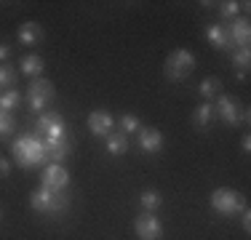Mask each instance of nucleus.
<instances>
[{"label": "nucleus", "mask_w": 251, "mask_h": 240, "mask_svg": "<svg viewBox=\"0 0 251 240\" xmlns=\"http://www.w3.org/2000/svg\"><path fill=\"white\" fill-rule=\"evenodd\" d=\"M136 144H139L142 152L155 155V152L163 149V134H160L158 128H152V125H145V128L136 131Z\"/></svg>", "instance_id": "obj_11"}, {"label": "nucleus", "mask_w": 251, "mask_h": 240, "mask_svg": "<svg viewBox=\"0 0 251 240\" xmlns=\"http://www.w3.org/2000/svg\"><path fill=\"white\" fill-rule=\"evenodd\" d=\"M11 155H14V163L19 168H38L46 163V149H43V139L35 134H27V136H19V139L11 142ZM49 166V163H46Z\"/></svg>", "instance_id": "obj_1"}, {"label": "nucleus", "mask_w": 251, "mask_h": 240, "mask_svg": "<svg viewBox=\"0 0 251 240\" xmlns=\"http://www.w3.org/2000/svg\"><path fill=\"white\" fill-rule=\"evenodd\" d=\"M238 14H241V3L238 0H225V3H219V16L227 22L238 19Z\"/></svg>", "instance_id": "obj_24"}, {"label": "nucleus", "mask_w": 251, "mask_h": 240, "mask_svg": "<svg viewBox=\"0 0 251 240\" xmlns=\"http://www.w3.org/2000/svg\"><path fill=\"white\" fill-rule=\"evenodd\" d=\"M232 67L241 70V72H246L251 67V51L249 48H238V51L232 53Z\"/></svg>", "instance_id": "obj_25"}, {"label": "nucleus", "mask_w": 251, "mask_h": 240, "mask_svg": "<svg viewBox=\"0 0 251 240\" xmlns=\"http://www.w3.org/2000/svg\"><path fill=\"white\" fill-rule=\"evenodd\" d=\"M214 112H217V118L222 120L225 125H241L243 123V107L238 104L235 96H230V94H225V91L217 96Z\"/></svg>", "instance_id": "obj_6"}, {"label": "nucleus", "mask_w": 251, "mask_h": 240, "mask_svg": "<svg viewBox=\"0 0 251 240\" xmlns=\"http://www.w3.org/2000/svg\"><path fill=\"white\" fill-rule=\"evenodd\" d=\"M14 131H16L14 115H8V112H0V139H8Z\"/></svg>", "instance_id": "obj_26"}, {"label": "nucleus", "mask_w": 251, "mask_h": 240, "mask_svg": "<svg viewBox=\"0 0 251 240\" xmlns=\"http://www.w3.org/2000/svg\"><path fill=\"white\" fill-rule=\"evenodd\" d=\"M11 56V46L8 43H0V64H5Z\"/></svg>", "instance_id": "obj_29"}, {"label": "nucleus", "mask_w": 251, "mask_h": 240, "mask_svg": "<svg viewBox=\"0 0 251 240\" xmlns=\"http://www.w3.org/2000/svg\"><path fill=\"white\" fill-rule=\"evenodd\" d=\"M118 128H121V134L126 136V134H136V131H139L142 125H139V118H136V115L126 112V115L118 118Z\"/></svg>", "instance_id": "obj_22"}, {"label": "nucleus", "mask_w": 251, "mask_h": 240, "mask_svg": "<svg viewBox=\"0 0 251 240\" xmlns=\"http://www.w3.org/2000/svg\"><path fill=\"white\" fill-rule=\"evenodd\" d=\"M198 94L203 96V101H211V104H214V99L222 94V80H219V77H214V75L203 77L201 86H198Z\"/></svg>", "instance_id": "obj_19"}, {"label": "nucleus", "mask_w": 251, "mask_h": 240, "mask_svg": "<svg viewBox=\"0 0 251 240\" xmlns=\"http://www.w3.org/2000/svg\"><path fill=\"white\" fill-rule=\"evenodd\" d=\"M16 75H19V70L14 67V64H0V88H14L16 83Z\"/></svg>", "instance_id": "obj_23"}, {"label": "nucleus", "mask_w": 251, "mask_h": 240, "mask_svg": "<svg viewBox=\"0 0 251 240\" xmlns=\"http://www.w3.org/2000/svg\"><path fill=\"white\" fill-rule=\"evenodd\" d=\"M104 149H107V155H112V158H121V155H126V149H128V136H123L121 131L107 134L104 136Z\"/></svg>", "instance_id": "obj_17"}, {"label": "nucleus", "mask_w": 251, "mask_h": 240, "mask_svg": "<svg viewBox=\"0 0 251 240\" xmlns=\"http://www.w3.org/2000/svg\"><path fill=\"white\" fill-rule=\"evenodd\" d=\"M22 104V94L19 91H14V88H8V91H3L0 94V112H14L16 107Z\"/></svg>", "instance_id": "obj_21"}, {"label": "nucleus", "mask_w": 251, "mask_h": 240, "mask_svg": "<svg viewBox=\"0 0 251 240\" xmlns=\"http://www.w3.org/2000/svg\"><path fill=\"white\" fill-rule=\"evenodd\" d=\"M86 125H88V131H91L94 136H101V139H104V136L112 134V128H115V118H112L107 110H94L91 115H88Z\"/></svg>", "instance_id": "obj_12"}, {"label": "nucleus", "mask_w": 251, "mask_h": 240, "mask_svg": "<svg viewBox=\"0 0 251 240\" xmlns=\"http://www.w3.org/2000/svg\"><path fill=\"white\" fill-rule=\"evenodd\" d=\"M0 221H3V208H0Z\"/></svg>", "instance_id": "obj_31"}, {"label": "nucleus", "mask_w": 251, "mask_h": 240, "mask_svg": "<svg viewBox=\"0 0 251 240\" xmlns=\"http://www.w3.org/2000/svg\"><path fill=\"white\" fill-rule=\"evenodd\" d=\"M8 173H11V160L0 155V179H5V176H8Z\"/></svg>", "instance_id": "obj_27"}, {"label": "nucleus", "mask_w": 251, "mask_h": 240, "mask_svg": "<svg viewBox=\"0 0 251 240\" xmlns=\"http://www.w3.org/2000/svg\"><path fill=\"white\" fill-rule=\"evenodd\" d=\"M217 120V112H214V104L211 101H203V104H198L193 110V125L195 128H201V131H206L208 125Z\"/></svg>", "instance_id": "obj_16"}, {"label": "nucleus", "mask_w": 251, "mask_h": 240, "mask_svg": "<svg viewBox=\"0 0 251 240\" xmlns=\"http://www.w3.org/2000/svg\"><path fill=\"white\" fill-rule=\"evenodd\" d=\"M29 206H32V211H38V214H62V211H67L70 197L64 195V192H53V190L38 187L32 195H29Z\"/></svg>", "instance_id": "obj_2"}, {"label": "nucleus", "mask_w": 251, "mask_h": 240, "mask_svg": "<svg viewBox=\"0 0 251 240\" xmlns=\"http://www.w3.org/2000/svg\"><path fill=\"white\" fill-rule=\"evenodd\" d=\"M16 38H19L22 46L32 48V46L43 43L46 32H43V27H40L38 22H25V24H19V32H16Z\"/></svg>", "instance_id": "obj_14"}, {"label": "nucleus", "mask_w": 251, "mask_h": 240, "mask_svg": "<svg viewBox=\"0 0 251 240\" xmlns=\"http://www.w3.org/2000/svg\"><path fill=\"white\" fill-rule=\"evenodd\" d=\"M241 224H243V230L251 232V214H249V208H243L241 211Z\"/></svg>", "instance_id": "obj_28"}, {"label": "nucleus", "mask_w": 251, "mask_h": 240, "mask_svg": "<svg viewBox=\"0 0 251 240\" xmlns=\"http://www.w3.org/2000/svg\"><path fill=\"white\" fill-rule=\"evenodd\" d=\"M195 67V56L187 51V48H176V51H171L169 56H166V62H163V75L169 77V80H184V77L193 72Z\"/></svg>", "instance_id": "obj_4"}, {"label": "nucleus", "mask_w": 251, "mask_h": 240, "mask_svg": "<svg viewBox=\"0 0 251 240\" xmlns=\"http://www.w3.org/2000/svg\"><path fill=\"white\" fill-rule=\"evenodd\" d=\"M227 29V40L230 46H238V48H249V40H251V24L246 16H238V19L227 22L225 24Z\"/></svg>", "instance_id": "obj_10"}, {"label": "nucleus", "mask_w": 251, "mask_h": 240, "mask_svg": "<svg viewBox=\"0 0 251 240\" xmlns=\"http://www.w3.org/2000/svg\"><path fill=\"white\" fill-rule=\"evenodd\" d=\"M206 40L211 43L217 51H225V48H230V40H227V29H225V24H219V22H214V24H208L206 27Z\"/></svg>", "instance_id": "obj_18"}, {"label": "nucleus", "mask_w": 251, "mask_h": 240, "mask_svg": "<svg viewBox=\"0 0 251 240\" xmlns=\"http://www.w3.org/2000/svg\"><path fill=\"white\" fill-rule=\"evenodd\" d=\"M35 131L40 134V139H64L67 136V123L62 120L59 112H43L35 123Z\"/></svg>", "instance_id": "obj_7"}, {"label": "nucleus", "mask_w": 251, "mask_h": 240, "mask_svg": "<svg viewBox=\"0 0 251 240\" xmlns=\"http://www.w3.org/2000/svg\"><path fill=\"white\" fill-rule=\"evenodd\" d=\"M139 203H142V208H145V211L155 214V211L160 208V203H163V197H160V192H158V190H142Z\"/></svg>", "instance_id": "obj_20"}, {"label": "nucleus", "mask_w": 251, "mask_h": 240, "mask_svg": "<svg viewBox=\"0 0 251 240\" xmlns=\"http://www.w3.org/2000/svg\"><path fill=\"white\" fill-rule=\"evenodd\" d=\"M53 96H56V88H53V83L46 80V77H35V80L27 83V104L32 112H40V115H43L46 107L53 101Z\"/></svg>", "instance_id": "obj_5"}, {"label": "nucleus", "mask_w": 251, "mask_h": 240, "mask_svg": "<svg viewBox=\"0 0 251 240\" xmlns=\"http://www.w3.org/2000/svg\"><path fill=\"white\" fill-rule=\"evenodd\" d=\"M241 147H243V152H249V149H251V139H249V136H243Z\"/></svg>", "instance_id": "obj_30"}, {"label": "nucleus", "mask_w": 251, "mask_h": 240, "mask_svg": "<svg viewBox=\"0 0 251 240\" xmlns=\"http://www.w3.org/2000/svg\"><path fill=\"white\" fill-rule=\"evenodd\" d=\"M43 149H46V163H62L70 158V149H73V144L70 139L64 136V139H43Z\"/></svg>", "instance_id": "obj_13"}, {"label": "nucleus", "mask_w": 251, "mask_h": 240, "mask_svg": "<svg viewBox=\"0 0 251 240\" xmlns=\"http://www.w3.org/2000/svg\"><path fill=\"white\" fill-rule=\"evenodd\" d=\"M40 187L53 190V192H64L70 187V171L62 163H49L43 168V176H40Z\"/></svg>", "instance_id": "obj_8"}, {"label": "nucleus", "mask_w": 251, "mask_h": 240, "mask_svg": "<svg viewBox=\"0 0 251 240\" xmlns=\"http://www.w3.org/2000/svg\"><path fill=\"white\" fill-rule=\"evenodd\" d=\"M134 230H136V238L139 240H160L163 238V224H160V219L150 211H142L136 216Z\"/></svg>", "instance_id": "obj_9"}, {"label": "nucleus", "mask_w": 251, "mask_h": 240, "mask_svg": "<svg viewBox=\"0 0 251 240\" xmlns=\"http://www.w3.org/2000/svg\"><path fill=\"white\" fill-rule=\"evenodd\" d=\"M211 208L219 216H235L246 208V197L232 187H219L211 192Z\"/></svg>", "instance_id": "obj_3"}, {"label": "nucleus", "mask_w": 251, "mask_h": 240, "mask_svg": "<svg viewBox=\"0 0 251 240\" xmlns=\"http://www.w3.org/2000/svg\"><path fill=\"white\" fill-rule=\"evenodd\" d=\"M16 70H22V75H27V77H43V70H46V62H43V56H38V53H27V56H22L19 59V67Z\"/></svg>", "instance_id": "obj_15"}]
</instances>
